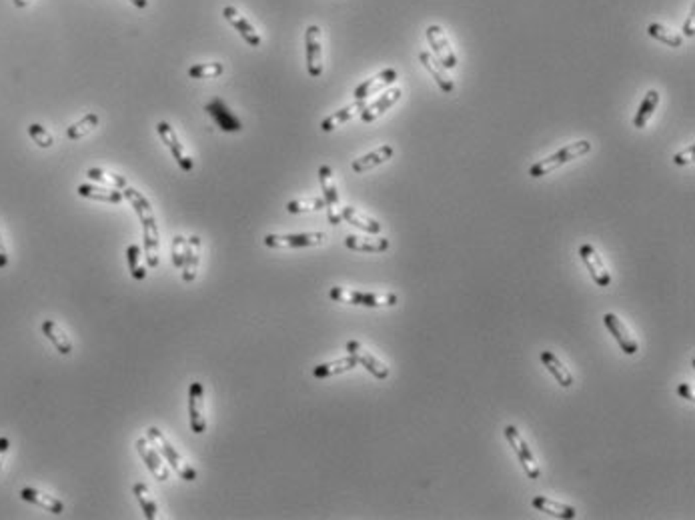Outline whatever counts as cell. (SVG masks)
<instances>
[{"label":"cell","instance_id":"cell-3","mask_svg":"<svg viewBox=\"0 0 695 520\" xmlns=\"http://www.w3.org/2000/svg\"><path fill=\"white\" fill-rule=\"evenodd\" d=\"M329 297L341 304L367 306V309H381V306L397 304V297L393 292H363V290H353V288L333 287L329 290Z\"/></svg>","mask_w":695,"mask_h":520},{"label":"cell","instance_id":"cell-48","mask_svg":"<svg viewBox=\"0 0 695 520\" xmlns=\"http://www.w3.org/2000/svg\"><path fill=\"white\" fill-rule=\"evenodd\" d=\"M131 4H135L136 9H146L148 6V0H131Z\"/></svg>","mask_w":695,"mask_h":520},{"label":"cell","instance_id":"cell-10","mask_svg":"<svg viewBox=\"0 0 695 520\" xmlns=\"http://www.w3.org/2000/svg\"><path fill=\"white\" fill-rule=\"evenodd\" d=\"M135 448L136 453H138V456L143 458V463L146 465V468H148V472L155 476V480H158V482L168 480L170 470H168L167 460H165L163 454L158 453L157 448L151 444L148 438H138V441L135 443Z\"/></svg>","mask_w":695,"mask_h":520},{"label":"cell","instance_id":"cell-24","mask_svg":"<svg viewBox=\"0 0 695 520\" xmlns=\"http://www.w3.org/2000/svg\"><path fill=\"white\" fill-rule=\"evenodd\" d=\"M389 244L391 243L387 238H377V236H357V234L345 236V246L355 253H385Z\"/></svg>","mask_w":695,"mask_h":520},{"label":"cell","instance_id":"cell-7","mask_svg":"<svg viewBox=\"0 0 695 520\" xmlns=\"http://www.w3.org/2000/svg\"><path fill=\"white\" fill-rule=\"evenodd\" d=\"M325 240V233L267 234L263 238L265 246H269V248H309V246H321Z\"/></svg>","mask_w":695,"mask_h":520},{"label":"cell","instance_id":"cell-29","mask_svg":"<svg viewBox=\"0 0 695 520\" xmlns=\"http://www.w3.org/2000/svg\"><path fill=\"white\" fill-rule=\"evenodd\" d=\"M541 363L545 365V368L549 370L551 375L555 377V380L559 382L563 388H569L573 385V375L569 372V368L561 363V358L557 355H553L551 350H543L541 353Z\"/></svg>","mask_w":695,"mask_h":520},{"label":"cell","instance_id":"cell-35","mask_svg":"<svg viewBox=\"0 0 695 520\" xmlns=\"http://www.w3.org/2000/svg\"><path fill=\"white\" fill-rule=\"evenodd\" d=\"M99 122H101L99 114H97V112H89V114H84L79 122H75V124L68 126L67 136L70 138V140H80V138H84L87 134L92 133V131L99 126Z\"/></svg>","mask_w":695,"mask_h":520},{"label":"cell","instance_id":"cell-6","mask_svg":"<svg viewBox=\"0 0 695 520\" xmlns=\"http://www.w3.org/2000/svg\"><path fill=\"white\" fill-rule=\"evenodd\" d=\"M505 438L509 441L511 448L515 450L517 458H519V463H521V466H523L525 475H527L531 480H537L539 475H541V470H539L537 460H535V456H533V453H531L527 441L521 436V432L517 431L515 426L509 424V426L505 428Z\"/></svg>","mask_w":695,"mask_h":520},{"label":"cell","instance_id":"cell-36","mask_svg":"<svg viewBox=\"0 0 695 520\" xmlns=\"http://www.w3.org/2000/svg\"><path fill=\"white\" fill-rule=\"evenodd\" d=\"M143 258H145V250L138 244H128L126 260H128V268H131V277L135 280H145L146 278V268L143 265Z\"/></svg>","mask_w":695,"mask_h":520},{"label":"cell","instance_id":"cell-26","mask_svg":"<svg viewBox=\"0 0 695 520\" xmlns=\"http://www.w3.org/2000/svg\"><path fill=\"white\" fill-rule=\"evenodd\" d=\"M43 334H45L46 338L53 343V346L58 350V355L68 356L70 353H72V341L68 338V334L65 332V328H62L58 322L55 321L43 322Z\"/></svg>","mask_w":695,"mask_h":520},{"label":"cell","instance_id":"cell-41","mask_svg":"<svg viewBox=\"0 0 695 520\" xmlns=\"http://www.w3.org/2000/svg\"><path fill=\"white\" fill-rule=\"evenodd\" d=\"M28 134H31V138H33L34 143L38 144L40 148H50V146L55 144V138H53V134L48 133L43 124H36V122H34V124H31V126H28Z\"/></svg>","mask_w":695,"mask_h":520},{"label":"cell","instance_id":"cell-46","mask_svg":"<svg viewBox=\"0 0 695 520\" xmlns=\"http://www.w3.org/2000/svg\"><path fill=\"white\" fill-rule=\"evenodd\" d=\"M6 266H9V253H6V246H4L2 234H0V268H6Z\"/></svg>","mask_w":695,"mask_h":520},{"label":"cell","instance_id":"cell-16","mask_svg":"<svg viewBox=\"0 0 695 520\" xmlns=\"http://www.w3.org/2000/svg\"><path fill=\"white\" fill-rule=\"evenodd\" d=\"M603 322H606L607 331L615 336V341L619 343L621 350H623L625 355L631 356L640 350V344H637V341L631 336V332H629V328L625 326V322H621V319H619V316L611 314V312H607L606 316H603Z\"/></svg>","mask_w":695,"mask_h":520},{"label":"cell","instance_id":"cell-42","mask_svg":"<svg viewBox=\"0 0 695 520\" xmlns=\"http://www.w3.org/2000/svg\"><path fill=\"white\" fill-rule=\"evenodd\" d=\"M694 158H695V144H689V146H687V148H684L682 153H677V155L673 156V165H677V166L691 165V162H694Z\"/></svg>","mask_w":695,"mask_h":520},{"label":"cell","instance_id":"cell-2","mask_svg":"<svg viewBox=\"0 0 695 520\" xmlns=\"http://www.w3.org/2000/svg\"><path fill=\"white\" fill-rule=\"evenodd\" d=\"M146 438L151 441V444L157 448L158 453L163 454V458L167 460V465H170V468H173L182 480L195 482V480L199 478V472H197V470L187 463V458H185V456H182V454L170 444V441L165 436V432L160 431V428H157V426H148Z\"/></svg>","mask_w":695,"mask_h":520},{"label":"cell","instance_id":"cell-44","mask_svg":"<svg viewBox=\"0 0 695 520\" xmlns=\"http://www.w3.org/2000/svg\"><path fill=\"white\" fill-rule=\"evenodd\" d=\"M9 448H11V441L6 436H0V468L4 465V456L9 453Z\"/></svg>","mask_w":695,"mask_h":520},{"label":"cell","instance_id":"cell-11","mask_svg":"<svg viewBox=\"0 0 695 520\" xmlns=\"http://www.w3.org/2000/svg\"><path fill=\"white\" fill-rule=\"evenodd\" d=\"M347 353L351 356H355L357 365L365 366V368H367V370H369L371 375H373L375 378H379V380H385V378L389 377V366L385 365L381 358H377V356L373 355L369 348H365L363 344L357 343V341H349Z\"/></svg>","mask_w":695,"mask_h":520},{"label":"cell","instance_id":"cell-18","mask_svg":"<svg viewBox=\"0 0 695 520\" xmlns=\"http://www.w3.org/2000/svg\"><path fill=\"white\" fill-rule=\"evenodd\" d=\"M223 16L226 18V21H229V23L233 24V26H235V31L241 34V36H243V40H245L247 45H251L253 48H258V46H261L263 38H261V34L257 33V28L248 23L247 18H245L241 12L236 11L235 6H224Z\"/></svg>","mask_w":695,"mask_h":520},{"label":"cell","instance_id":"cell-17","mask_svg":"<svg viewBox=\"0 0 695 520\" xmlns=\"http://www.w3.org/2000/svg\"><path fill=\"white\" fill-rule=\"evenodd\" d=\"M204 111L213 116V121L219 124V128L224 131V133H241V131H243L241 121L236 118L235 112H231V109L224 104V100L213 99L209 104H207Z\"/></svg>","mask_w":695,"mask_h":520},{"label":"cell","instance_id":"cell-45","mask_svg":"<svg viewBox=\"0 0 695 520\" xmlns=\"http://www.w3.org/2000/svg\"><path fill=\"white\" fill-rule=\"evenodd\" d=\"M677 392H679V397H684V399L689 400V402H694L695 400L694 390H691L689 385H679V387H677Z\"/></svg>","mask_w":695,"mask_h":520},{"label":"cell","instance_id":"cell-39","mask_svg":"<svg viewBox=\"0 0 695 520\" xmlns=\"http://www.w3.org/2000/svg\"><path fill=\"white\" fill-rule=\"evenodd\" d=\"M224 72V67L221 62H209V65H195L189 68V77L195 80H213L219 78Z\"/></svg>","mask_w":695,"mask_h":520},{"label":"cell","instance_id":"cell-9","mask_svg":"<svg viewBox=\"0 0 695 520\" xmlns=\"http://www.w3.org/2000/svg\"><path fill=\"white\" fill-rule=\"evenodd\" d=\"M319 180H321V189H323V199H325V209H327V218L331 224H341L343 216L341 212L336 209L339 204V190H336L335 184V177H333V170L329 165H321L319 166Z\"/></svg>","mask_w":695,"mask_h":520},{"label":"cell","instance_id":"cell-1","mask_svg":"<svg viewBox=\"0 0 695 520\" xmlns=\"http://www.w3.org/2000/svg\"><path fill=\"white\" fill-rule=\"evenodd\" d=\"M123 197L131 202V206L135 209L136 216L143 224V250H145L146 265L151 268H157L160 262V258H158L160 256V238H158V226L155 212H153V204L148 202L143 192L131 189V187L123 189Z\"/></svg>","mask_w":695,"mask_h":520},{"label":"cell","instance_id":"cell-21","mask_svg":"<svg viewBox=\"0 0 695 520\" xmlns=\"http://www.w3.org/2000/svg\"><path fill=\"white\" fill-rule=\"evenodd\" d=\"M393 155H395V148H393L391 144H383V146L375 148V150H373V153H369V155L361 156V158H357V160H353L351 168H353V172H357V175H363V172H367V170H373V168L381 166L383 162L391 160Z\"/></svg>","mask_w":695,"mask_h":520},{"label":"cell","instance_id":"cell-22","mask_svg":"<svg viewBox=\"0 0 695 520\" xmlns=\"http://www.w3.org/2000/svg\"><path fill=\"white\" fill-rule=\"evenodd\" d=\"M419 60H421V65L425 67V70L433 77V80L437 82L439 84V89L443 90V92H453L455 90V84H453V80L449 78V74H447V70H445V67L439 62L437 58L435 56L431 55V52H427V50H423V52H419Z\"/></svg>","mask_w":695,"mask_h":520},{"label":"cell","instance_id":"cell-12","mask_svg":"<svg viewBox=\"0 0 695 520\" xmlns=\"http://www.w3.org/2000/svg\"><path fill=\"white\" fill-rule=\"evenodd\" d=\"M157 133H158V136L163 138V143L167 144V148L170 150V155L175 156V160L179 162L180 168H182V170H187V172H191L192 170L191 156L187 155V150H185V146H182V143H180V138H179V134H177V131H175V128H173L168 122L160 121L157 124Z\"/></svg>","mask_w":695,"mask_h":520},{"label":"cell","instance_id":"cell-38","mask_svg":"<svg viewBox=\"0 0 695 520\" xmlns=\"http://www.w3.org/2000/svg\"><path fill=\"white\" fill-rule=\"evenodd\" d=\"M325 209V199L314 197V199H299L287 202V212L291 214H305V212H317Z\"/></svg>","mask_w":695,"mask_h":520},{"label":"cell","instance_id":"cell-40","mask_svg":"<svg viewBox=\"0 0 695 520\" xmlns=\"http://www.w3.org/2000/svg\"><path fill=\"white\" fill-rule=\"evenodd\" d=\"M187 248H189V240H187L182 234H177V236L173 238V244H170V256H173V265L177 266V268H182V265H185Z\"/></svg>","mask_w":695,"mask_h":520},{"label":"cell","instance_id":"cell-25","mask_svg":"<svg viewBox=\"0 0 695 520\" xmlns=\"http://www.w3.org/2000/svg\"><path fill=\"white\" fill-rule=\"evenodd\" d=\"M79 197L89 200H97V202H104V204H119L123 202V192H119L116 189H109V187H99V184H80Z\"/></svg>","mask_w":695,"mask_h":520},{"label":"cell","instance_id":"cell-27","mask_svg":"<svg viewBox=\"0 0 695 520\" xmlns=\"http://www.w3.org/2000/svg\"><path fill=\"white\" fill-rule=\"evenodd\" d=\"M365 106H367L365 100H355L353 104H347L345 109H341V111L333 112L331 116H327L325 121L321 122V131H323V133L335 131V128H339L341 124H345V122L351 121L355 114H361V111H363Z\"/></svg>","mask_w":695,"mask_h":520},{"label":"cell","instance_id":"cell-34","mask_svg":"<svg viewBox=\"0 0 695 520\" xmlns=\"http://www.w3.org/2000/svg\"><path fill=\"white\" fill-rule=\"evenodd\" d=\"M133 492H135L136 500H138V507H141L143 512H145V519L146 520L157 519L158 514L157 500H155V497L151 494V490H148V487H146L145 482H136L135 487H133Z\"/></svg>","mask_w":695,"mask_h":520},{"label":"cell","instance_id":"cell-32","mask_svg":"<svg viewBox=\"0 0 695 520\" xmlns=\"http://www.w3.org/2000/svg\"><path fill=\"white\" fill-rule=\"evenodd\" d=\"M660 100H662V96H660V92L657 90H650L647 94H645V99L641 100V104H640V109H637V114H635V118H633V126L635 128H645V124L651 121V116H653V112H655V109L660 106Z\"/></svg>","mask_w":695,"mask_h":520},{"label":"cell","instance_id":"cell-20","mask_svg":"<svg viewBox=\"0 0 695 520\" xmlns=\"http://www.w3.org/2000/svg\"><path fill=\"white\" fill-rule=\"evenodd\" d=\"M201 256H202V240L201 236L192 234L189 238V248H187V256H185V265H182V275L180 278L185 282H195L199 277V268H201Z\"/></svg>","mask_w":695,"mask_h":520},{"label":"cell","instance_id":"cell-14","mask_svg":"<svg viewBox=\"0 0 695 520\" xmlns=\"http://www.w3.org/2000/svg\"><path fill=\"white\" fill-rule=\"evenodd\" d=\"M579 256L584 258L585 266H587V270L591 272V277H593L597 287L606 288L611 284V275H609V270H607L606 265H603V260H601L599 253L593 248V244H581Z\"/></svg>","mask_w":695,"mask_h":520},{"label":"cell","instance_id":"cell-43","mask_svg":"<svg viewBox=\"0 0 695 520\" xmlns=\"http://www.w3.org/2000/svg\"><path fill=\"white\" fill-rule=\"evenodd\" d=\"M694 21H695V9H691L689 16L685 18V23H684V36H689V38H691V36L695 34Z\"/></svg>","mask_w":695,"mask_h":520},{"label":"cell","instance_id":"cell-37","mask_svg":"<svg viewBox=\"0 0 695 520\" xmlns=\"http://www.w3.org/2000/svg\"><path fill=\"white\" fill-rule=\"evenodd\" d=\"M647 34H650L651 38L660 40V43H663V45L673 46V48H679V46L684 45V36L673 33V31H669L667 26H663V24L660 23H651L650 26H647Z\"/></svg>","mask_w":695,"mask_h":520},{"label":"cell","instance_id":"cell-13","mask_svg":"<svg viewBox=\"0 0 695 520\" xmlns=\"http://www.w3.org/2000/svg\"><path fill=\"white\" fill-rule=\"evenodd\" d=\"M189 422L195 434L207 432V416H204V387L201 382H192L189 388Z\"/></svg>","mask_w":695,"mask_h":520},{"label":"cell","instance_id":"cell-8","mask_svg":"<svg viewBox=\"0 0 695 520\" xmlns=\"http://www.w3.org/2000/svg\"><path fill=\"white\" fill-rule=\"evenodd\" d=\"M305 52H307L309 77L319 78L323 74V38H321V28L317 24H311L305 33Z\"/></svg>","mask_w":695,"mask_h":520},{"label":"cell","instance_id":"cell-19","mask_svg":"<svg viewBox=\"0 0 695 520\" xmlns=\"http://www.w3.org/2000/svg\"><path fill=\"white\" fill-rule=\"evenodd\" d=\"M399 99H401V89H397V87H395V89L385 90L379 99L375 100V102H371L369 106H365V109L361 111V114H359L361 121L363 122L377 121L379 116H383L385 112L391 109L393 104H397V102H399Z\"/></svg>","mask_w":695,"mask_h":520},{"label":"cell","instance_id":"cell-28","mask_svg":"<svg viewBox=\"0 0 695 520\" xmlns=\"http://www.w3.org/2000/svg\"><path fill=\"white\" fill-rule=\"evenodd\" d=\"M341 216H343V221H347L349 224L357 226V228L365 231L367 234H379L383 231L381 222L375 221V218H371L369 214H365V212H359L357 209H353V206H345V209H341Z\"/></svg>","mask_w":695,"mask_h":520},{"label":"cell","instance_id":"cell-30","mask_svg":"<svg viewBox=\"0 0 695 520\" xmlns=\"http://www.w3.org/2000/svg\"><path fill=\"white\" fill-rule=\"evenodd\" d=\"M531 507L537 509L539 512H547L551 516H557V519H567L571 520L577 516V510L569 507V504H563V502H557V500H551V498L545 497H535L531 500Z\"/></svg>","mask_w":695,"mask_h":520},{"label":"cell","instance_id":"cell-5","mask_svg":"<svg viewBox=\"0 0 695 520\" xmlns=\"http://www.w3.org/2000/svg\"><path fill=\"white\" fill-rule=\"evenodd\" d=\"M425 36H427V43H429V46H431V50H433L431 55L435 56L443 67L449 68V70L457 67V55H455V50L451 48V43H449L447 34H445V31H443L439 24H429L425 31Z\"/></svg>","mask_w":695,"mask_h":520},{"label":"cell","instance_id":"cell-23","mask_svg":"<svg viewBox=\"0 0 695 520\" xmlns=\"http://www.w3.org/2000/svg\"><path fill=\"white\" fill-rule=\"evenodd\" d=\"M21 498H23L24 502L36 504V507H40V509L46 510V512H53V514H62V512H65L62 500H58L56 497H50V494H46V492L38 490V488H33V487L23 488V490H21Z\"/></svg>","mask_w":695,"mask_h":520},{"label":"cell","instance_id":"cell-47","mask_svg":"<svg viewBox=\"0 0 695 520\" xmlns=\"http://www.w3.org/2000/svg\"><path fill=\"white\" fill-rule=\"evenodd\" d=\"M12 2H14V6H16V9H24V6H28L33 0H12Z\"/></svg>","mask_w":695,"mask_h":520},{"label":"cell","instance_id":"cell-33","mask_svg":"<svg viewBox=\"0 0 695 520\" xmlns=\"http://www.w3.org/2000/svg\"><path fill=\"white\" fill-rule=\"evenodd\" d=\"M87 177H89L92 182L104 184V187H109V189L123 190L128 187V184H126V178L121 177V175H114V172L106 170V168H89V170H87Z\"/></svg>","mask_w":695,"mask_h":520},{"label":"cell","instance_id":"cell-4","mask_svg":"<svg viewBox=\"0 0 695 520\" xmlns=\"http://www.w3.org/2000/svg\"><path fill=\"white\" fill-rule=\"evenodd\" d=\"M591 148H593V144L589 143V140H577V143L567 144L565 148L557 150L555 155L547 156L545 160H539V162H535V165L531 166V168H529V177L531 178L547 177V175L553 172L555 168H559V166L567 165V162H571V160L579 158V156L591 153Z\"/></svg>","mask_w":695,"mask_h":520},{"label":"cell","instance_id":"cell-15","mask_svg":"<svg viewBox=\"0 0 695 520\" xmlns=\"http://www.w3.org/2000/svg\"><path fill=\"white\" fill-rule=\"evenodd\" d=\"M397 78H399V74H397L395 68H385V70H381L379 74H375V77H371L369 80L361 82L359 87L355 89V100H367L369 96L379 94V92H383L387 87H391Z\"/></svg>","mask_w":695,"mask_h":520},{"label":"cell","instance_id":"cell-31","mask_svg":"<svg viewBox=\"0 0 695 520\" xmlns=\"http://www.w3.org/2000/svg\"><path fill=\"white\" fill-rule=\"evenodd\" d=\"M357 366V360L355 356H343V358H336L333 363H325V365H319L313 368V377L314 378H329V377H336V375H343V372H349Z\"/></svg>","mask_w":695,"mask_h":520}]
</instances>
